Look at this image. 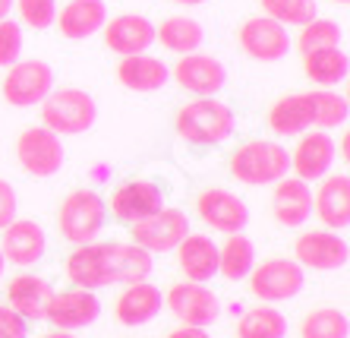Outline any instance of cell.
Returning a JSON list of instances; mask_svg holds the SVG:
<instances>
[{"label":"cell","instance_id":"obj_30","mask_svg":"<svg viewBox=\"0 0 350 338\" xmlns=\"http://www.w3.org/2000/svg\"><path fill=\"white\" fill-rule=\"evenodd\" d=\"M256 265V244L240 234H228V240L218 247V275L224 281H243Z\"/></svg>","mask_w":350,"mask_h":338},{"label":"cell","instance_id":"obj_3","mask_svg":"<svg viewBox=\"0 0 350 338\" xmlns=\"http://www.w3.org/2000/svg\"><path fill=\"white\" fill-rule=\"evenodd\" d=\"M291 174V152L278 140H250L230 155V177L246 187H269Z\"/></svg>","mask_w":350,"mask_h":338},{"label":"cell","instance_id":"obj_25","mask_svg":"<svg viewBox=\"0 0 350 338\" xmlns=\"http://www.w3.org/2000/svg\"><path fill=\"white\" fill-rule=\"evenodd\" d=\"M117 83L130 92H158L171 83V66L161 57H152L148 51L130 54L117 64Z\"/></svg>","mask_w":350,"mask_h":338},{"label":"cell","instance_id":"obj_41","mask_svg":"<svg viewBox=\"0 0 350 338\" xmlns=\"http://www.w3.org/2000/svg\"><path fill=\"white\" fill-rule=\"evenodd\" d=\"M341 158H344V161L350 158V140H347V133L341 136Z\"/></svg>","mask_w":350,"mask_h":338},{"label":"cell","instance_id":"obj_43","mask_svg":"<svg viewBox=\"0 0 350 338\" xmlns=\"http://www.w3.org/2000/svg\"><path fill=\"white\" fill-rule=\"evenodd\" d=\"M41 338H76L73 332H64V329H54V332H48V335H41Z\"/></svg>","mask_w":350,"mask_h":338},{"label":"cell","instance_id":"obj_17","mask_svg":"<svg viewBox=\"0 0 350 338\" xmlns=\"http://www.w3.org/2000/svg\"><path fill=\"white\" fill-rule=\"evenodd\" d=\"M111 215L123 224L142 222L148 215H155L158 209H164V190L155 181H146V177H136V181L120 183L114 193H111Z\"/></svg>","mask_w":350,"mask_h":338},{"label":"cell","instance_id":"obj_24","mask_svg":"<svg viewBox=\"0 0 350 338\" xmlns=\"http://www.w3.org/2000/svg\"><path fill=\"white\" fill-rule=\"evenodd\" d=\"M177 263H180V272L187 275V281H208L218 275V244H215L208 234H193L189 231L187 237L180 240L177 247Z\"/></svg>","mask_w":350,"mask_h":338},{"label":"cell","instance_id":"obj_27","mask_svg":"<svg viewBox=\"0 0 350 338\" xmlns=\"http://www.w3.org/2000/svg\"><path fill=\"white\" fill-rule=\"evenodd\" d=\"M54 294L48 281L41 278V275H16V278H10L7 285V300H10V310H16L25 322H38L44 320V310H48V300Z\"/></svg>","mask_w":350,"mask_h":338},{"label":"cell","instance_id":"obj_39","mask_svg":"<svg viewBox=\"0 0 350 338\" xmlns=\"http://www.w3.org/2000/svg\"><path fill=\"white\" fill-rule=\"evenodd\" d=\"M13 218H19V199H16V190L13 183L0 177V231L7 228Z\"/></svg>","mask_w":350,"mask_h":338},{"label":"cell","instance_id":"obj_5","mask_svg":"<svg viewBox=\"0 0 350 338\" xmlns=\"http://www.w3.org/2000/svg\"><path fill=\"white\" fill-rule=\"evenodd\" d=\"M107 222V203L95 190H73L57 209L60 237L70 244H89L101 234Z\"/></svg>","mask_w":350,"mask_h":338},{"label":"cell","instance_id":"obj_16","mask_svg":"<svg viewBox=\"0 0 350 338\" xmlns=\"http://www.w3.org/2000/svg\"><path fill=\"white\" fill-rule=\"evenodd\" d=\"M334 155H338V146L328 136V130H306L300 133V140L291 152V171L293 177L312 183L322 181L334 165Z\"/></svg>","mask_w":350,"mask_h":338},{"label":"cell","instance_id":"obj_33","mask_svg":"<svg viewBox=\"0 0 350 338\" xmlns=\"http://www.w3.org/2000/svg\"><path fill=\"white\" fill-rule=\"evenodd\" d=\"M312 107H316V124L312 130H334V127L347 124L350 105L341 92L334 89H312Z\"/></svg>","mask_w":350,"mask_h":338},{"label":"cell","instance_id":"obj_31","mask_svg":"<svg viewBox=\"0 0 350 338\" xmlns=\"http://www.w3.org/2000/svg\"><path fill=\"white\" fill-rule=\"evenodd\" d=\"M287 316L275 310V304H259L246 310L237 322V338H284Z\"/></svg>","mask_w":350,"mask_h":338},{"label":"cell","instance_id":"obj_9","mask_svg":"<svg viewBox=\"0 0 350 338\" xmlns=\"http://www.w3.org/2000/svg\"><path fill=\"white\" fill-rule=\"evenodd\" d=\"M189 234V218L183 209H174V206H164L158 209L155 215H148L142 222H133L130 224V237L136 247L148 250V253H174L180 240Z\"/></svg>","mask_w":350,"mask_h":338},{"label":"cell","instance_id":"obj_29","mask_svg":"<svg viewBox=\"0 0 350 338\" xmlns=\"http://www.w3.org/2000/svg\"><path fill=\"white\" fill-rule=\"evenodd\" d=\"M155 42H161V48L174 54H193L202 48L205 29L193 16H167L161 25H155Z\"/></svg>","mask_w":350,"mask_h":338},{"label":"cell","instance_id":"obj_36","mask_svg":"<svg viewBox=\"0 0 350 338\" xmlns=\"http://www.w3.org/2000/svg\"><path fill=\"white\" fill-rule=\"evenodd\" d=\"M13 7H16L19 19L35 32L51 29L57 16V0H13Z\"/></svg>","mask_w":350,"mask_h":338},{"label":"cell","instance_id":"obj_23","mask_svg":"<svg viewBox=\"0 0 350 338\" xmlns=\"http://www.w3.org/2000/svg\"><path fill=\"white\" fill-rule=\"evenodd\" d=\"M316 124V107H312L310 92H291L281 95L275 105L269 107V130L275 136H300V133L312 130Z\"/></svg>","mask_w":350,"mask_h":338},{"label":"cell","instance_id":"obj_6","mask_svg":"<svg viewBox=\"0 0 350 338\" xmlns=\"http://www.w3.org/2000/svg\"><path fill=\"white\" fill-rule=\"evenodd\" d=\"M253 297H259L262 304H281V300H293L306 285V269L297 259L287 256H271L265 263L253 265V272L246 275Z\"/></svg>","mask_w":350,"mask_h":338},{"label":"cell","instance_id":"obj_19","mask_svg":"<svg viewBox=\"0 0 350 338\" xmlns=\"http://www.w3.org/2000/svg\"><path fill=\"white\" fill-rule=\"evenodd\" d=\"M101 32H105V44L120 57L142 54L155 44V23L139 13H120V16L107 19Z\"/></svg>","mask_w":350,"mask_h":338},{"label":"cell","instance_id":"obj_42","mask_svg":"<svg viewBox=\"0 0 350 338\" xmlns=\"http://www.w3.org/2000/svg\"><path fill=\"white\" fill-rule=\"evenodd\" d=\"M10 10H13V0H0V19H7Z\"/></svg>","mask_w":350,"mask_h":338},{"label":"cell","instance_id":"obj_18","mask_svg":"<svg viewBox=\"0 0 350 338\" xmlns=\"http://www.w3.org/2000/svg\"><path fill=\"white\" fill-rule=\"evenodd\" d=\"M0 234H3L0 237V253L10 265H19V269L35 265L48 250V234L32 218H13Z\"/></svg>","mask_w":350,"mask_h":338},{"label":"cell","instance_id":"obj_21","mask_svg":"<svg viewBox=\"0 0 350 338\" xmlns=\"http://www.w3.org/2000/svg\"><path fill=\"white\" fill-rule=\"evenodd\" d=\"M271 212L284 228H303L312 215V187L300 177H281L275 183V196H271Z\"/></svg>","mask_w":350,"mask_h":338},{"label":"cell","instance_id":"obj_28","mask_svg":"<svg viewBox=\"0 0 350 338\" xmlns=\"http://www.w3.org/2000/svg\"><path fill=\"white\" fill-rule=\"evenodd\" d=\"M303 73L310 76V83H316L319 89H334L350 73L347 51L338 44V48H319L303 54Z\"/></svg>","mask_w":350,"mask_h":338},{"label":"cell","instance_id":"obj_20","mask_svg":"<svg viewBox=\"0 0 350 338\" xmlns=\"http://www.w3.org/2000/svg\"><path fill=\"white\" fill-rule=\"evenodd\" d=\"M312 212L328 231H344L350 224V177L347 174H325L319 190L312 193Z\"/></svg>","mask_w":350,"mask_h":338},{"label":"cell","instance_id":"obj_15","mask_svg":"<svg viewBox=\"0 0 350 338\" xmlns=\"http://www.w3.org/2000/svg\"><path fill=\"white\" fill-rule=\"evenodd\" d=\"M196 212L212 231L221 234H240L250 224V206L237 193L224 190V187H212V190L199 193Z\"/></svg>","mask_w":350,"mask_h":338},{"label":"cell","instance_id":"obj_26","mask_svg":"<svg viewBox=\"0 0 350 338\" xmlns=\"http://www.w3.org/2000/svg\"><path fill=\"white\" fill-rule=\"evenodd\" d=\"M105 23H107L105 0H70L66 7H60L57 16H54V25H57L60 35L70 38V42L92 38L95 32L105 29Z\"/></svg>","mask_w":350,"mask_h":338},{"label":"cell","instance_id":"obj_34","mask_svg":"<svg viewBox=\"0 0 350 338\" xmlns=\"http://www.w3.org/2000/svg\"><path fill=\"white\" fill-rule=\"evenodd\" d=\"M341 42H344L341 25L328 16H316L306 25H300L297 51H300V54H310V51H319V48H338Z\"/></svg>","mask_w":350,"mask_h":338},{"label":"cell","instance_id":"obj_35","mask_svg":"<svg viewBox=\"0 0 350 338\" xmlns=\"http://www.w3.org/2000/svg\"><path fill=\"white\" fill-rule=\"evenodd\" d=\"M262 16L275 19L281 25H306L319 16L316 0H259Z\"/></svg>","mask_w":350,"mask_h":338},{"label":"cell","instance_id":"obj_1","mask_svg":"<svg viewBox=\"0 0 350 338\" xmlns=\"http://www.w3.org/2000/svg\"><path fill=\"white\" fill-rule=\"evenodd\" d=\"M152 269L155 256L136 244H120V240H105V244L89 240L66 256V278L73 281V288L85 291L146 281Z\"/></svg>","mask_w":350,"mask_h":338},{"label":"cell","instance_id":"obj_14","mask_svg":"<svg viewBox=\"0 0 350 338\" xmlns=\"http://www.w3.org/2000/svg\"><path fill=\"white\" fill-rule=\"evenodd\" d=\"M171 79L193 95H218L228 83V66L212 54L193 51V54H180V60L171 66Z\"/></svg>","mask_w":350,"mask_h":338},{"label":"cell","instance_id":"obj_38","mask_svg":"<svg viewBox=\"0 0 350 338\" xmlns=\"http://www.w3.org/2000/svg\"><path fill=\"white\" fill-rule=\"evenodd\" d=\"M0 338H29V322L7 304H0Z\"/></svg>","mask_w":350,"mask_h":338},{"label":"cell","instance_id":"obj_44","mask_svg":"<svg viewBox=\"0 0 350 338\" xmlns=\"http://www.w3.org/2000/svg\"><path fill=\"white\" fill-rule=\"evenodd\" d=\"M171 3H177V7H199L205 0H171Z\"/></svg>","mask_w":350,"mask_h":338},{"label":"cell","instance_id":"obj_11","mask_svg":"<svg viewBox=\"0 0 350 338\" xmlns=\"http://www.w3.org/2000/svg\"><path fill=\"white\" fill-rule=\"evenodd\" d=\"M293 259H297L303 269L334 272V269H344V265H347L350 247L338 231L310 228V231H303L300 237L293 240Z\"/></svg>","mask_w":350,"mask_h":338},{"label":"cell","instance_id":"obj_10","mask_svg":"<svg viewBox=\"0 0 350 338\" xmlns=\"http://www.w3.org/2000/svg\"><path fill=\"white\" fill-rule=\"evenodd\" d=\"M237 42L243 48V54L250 60H259V64H278L284 60L293 48V38L287 32V25L275 23L269 16H253L246 19L237 32Z\"/></svg>","mask_w":350,"mask_h":338},{"label":"cell","instance_id":"obj_45","mask_svg":"<svg viewBox=\"0 0 350 338\" xmlns=\"http://www.w3.org/2000/svg\"><path fill=\"white\" fill-rule=\"evenodd\" d=\"M3 269H7V259H3V253H0V278H3Z\"/></svg>","mask_w":350,"mask_h":338},{"label":"cell","instance_id":"obj_46","mask_svg":"<svg viewBox=\"0 0 350 338\" xmlns=\"http://www.w3.org/2000/svg\"><path fill=\"white\" fill-rule=\"evenodd\" d=\"M332 3H341V7H347V3H350V0H332Z\"/></svg>","mask_w":350,"mask_h":338},{"label":"cell","instance_id":"obj_4","mask_svg":"<svg viewBox=\"0 0 350 338\" xmlns=\"http://www.w3.org/2000/svg\"><path fill=\"white\" fill-rule=\"evenodd\" d=\"M98 120V105L85 89H51L41 101V127L54 130L57 136H79L89 133Z\"/></svg>","mask_w":350,"mask_h":338},{"label":"cell","instance_id":"obj_22","mask_svg":"<svg viewBox=\"0 0 350 338\" xmlns=\"http://www.w3.org/2000/svg\"><path fill=\"white\" fill-rule=\"evenodd\" d=\"M164 307V294L161 288H155L152 281H133V285H126V288L120 291V297H117L114 304V316L117 322H123V326H146V322H152L158 313H161Z\"/></svg>","mask_w":350,"mask_h":338},{"label":"cell","instance_id":"obj_7","mask_svg":"<svg viewBox=\"0 0 350 338\" xmlns=\"http://www.w3.org/2000/svg\"><path fill=\"white\" fill-rule=\"evenodd\" d=\"M16 161L32 177H41V181L54 177V174H60V168L66 161L64 142L48 127H25L16 140Z\"/></svg>","mask_w":350,"mask_h":338},{"label":"cell","instance_id":"obj_2","mask_svg":"<svg viewBox=\"0 0 350 338\" xmlns=\"http://www.w3.org/2000/svg\"><path fill=\"white\" fill-rule=\"evenodd\" d=\"M174 130L189 146H221L234 133V111L215 95H199L177 111Z\"/></svg>","mask_w":350,"mask_h":338},{"label":"cell","instance_id":"obj_12","mask_svg":"<svg viewBox=\"0 0 350 338\" xmlns=\"http://www.w3.org/2000/svg\"><path fill=\"white\" fill-rule=\"evenodd\" d=\"M164 307L177 316L183 326H212L221 316V300L208 285L202 281H177L167 294H164Z\"/></svg>","mask_w":350,"mask_h":338},{"label":"cell","instance_id":"obj_13","mask_svg":"<svg viewBox=\"0 0 350 338\" xmlns=\"http://www.w3.org/2000/svg\"><path fill=\"white\" fill-rule=\"evenodd\" d=\"M98 316H101V300H98L95 291H85V288L54 291L48 300V310H44V320L54 329H64V332L85 329Z\"/></svg>","mask_w":350,"mask_h":338},{"label":"cell","instance_id":"obj_32","mask_svg":"<svg viewBox=\"0 0 350 338\" xmlns=\"http://www.w3.org/2000/svg\"><path fill=\"white\" fill-rule=\"evenodd\" d=\"M300 338H350V322L334 307H319L303 316Z\"/></svg>","mask_w":350,"mask_h":338},{"label":"cell","instance_id":"obj_37","mask_svg":"<svg viewBox=\"0 0 350 338\" xmlns=\"http://www.w3.org/2000/svg\"><path fill=\"white\" fill-rule=\"evenodd\" d=\"M23 54V25L13 19H0V70L13 66Z\"/></svg>","mask_w":350,"mask_h":338},{"label":"cell","instance_id":"obj_40","mask_svg":"<svg viewBox=\"0 0 350 338\" xmlns=\"http://www.w3.org/2000/svg\"><path fill=\"white\" fill-rule=\"evenodd\" d=\"M167 338H212V332L205 326H177L174 332H167Z\"/></svg>","mask_w":350,"mask_h":338},{"label":"cell","instance_id":"obj_8","mask_svg":"<svg viewBox=\"0 0 350 338\" xmlns=\"http://www.w3.org/2000/svg\"><path fill=\"white\" fill-rule=\"evenodd\" d=\"M54 89V70L44 60H16L13 66H7L0 92L7 105L13 107H35L51 95Z\"/></svg>","mask_w":350,"mask_h":338}]
</instances>
